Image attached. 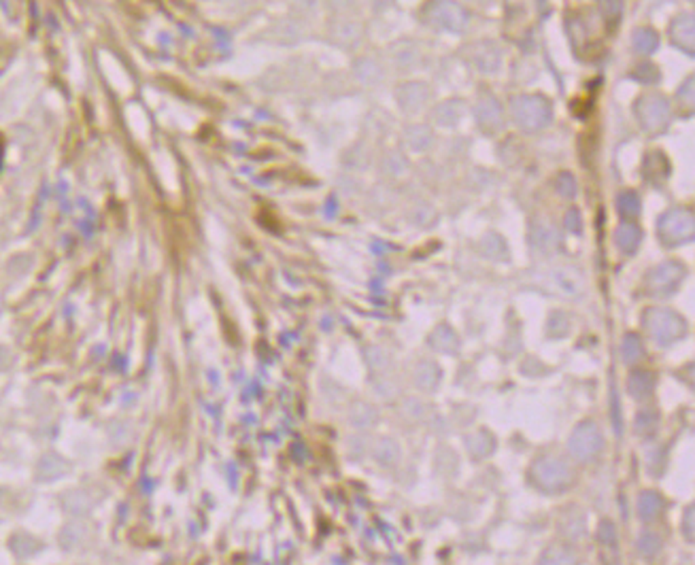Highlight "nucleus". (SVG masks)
<instances>
[{
    "label": "nucleus",
    "mask_w": 695,
    "mask_h": 565,
    "mask_svg": "<svg viewBox=\"0 0 695 565\" xmlns=\"http://www.w3.org/2000/svg\"><path fill=\"white\" fill-rule=\"evenodd\" d=\"M3 151H5V145H3V139H0V164H3Z\"/></svg>",
    "instance_id": "obj_3"
},
{
    "label": "nucleus",
    "mask_w": 695,
    "mask_h": 565,
    "mask_svg": "<svg viewBox=\"0 0 695 565\" xmlns=\"http://www.w3.org/2000/svg\"><path fill=\"white\" fill-rule=\"evenodd\" d=\"M657 37L651 32V30H638L636 37H634V45L638 51H643V53H649L657 47Z\"/></svg>",
    "instance_id": "obj_2"
},
{
    "label": "nucleus",
    "mask_w": 695,
    "mask_h": 565,
    "mask_svg": "<svg viewBox=\"0 0 695 565\" xmlns=\"http://www.w3.org/2000/svg\"><path fill=\"white\" fill-rule=\"evenodd\" d=\"M432 11V17L444 26V28H453V30H458L462 28V23L466 21V13L462 7H458L456 3H449V0H438V3H434L430 7Z\"/></svg>",
    "instance_id": "obj_1"
}]
</instances>
